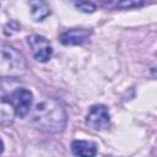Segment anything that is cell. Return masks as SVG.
<instances>
[{"label": "cell", "instance_id": "obj_12", "mask_svg": "<svg viewBox=\"0 0 157 157\" xmlns=\"http://www.w3.org/2000/svg\"><path fill=\"white\" fill-rule=\"evenodd\" d=\"M2 151H4V142H2V140L0 139V155L2 153Z\"/></svg>", "mask_w": 157, "mask_h": 157}, {"label": "cell", "instance_id": "obj_11", "mask_svg": "<svg viewBox=\"0 0 157 157\" xmlns=\"http://www.w3.org/2000/svg\"><path fill=\"white\" fill-rule=\"evenodd\" d=\"M144 1H120L117 4L118 7H124V9H130V7H136V6H141L144 5Z\"/></svg>", "mask_w": 157, "mask_h": 157}, {"label": "cell", "instance_id": "obj_2", "mask_svg": "<svg viewBox=\"0 0 157 157\" xmlns=\"http://www.w3.org/2000/svg\"><path fill=\"white\" fill-rule=\"evenodd\" d=\"M27 63L25 56L13 47L0 43V77L16 78L25 75Z\"/></svg>", "mask_w": 157, "mask_h": 157}, {"label": "cell", "instance_id": "obj_6", "mask_svg": "<svg viewBox=\"0 0 157 157\" xmlns=\"http://www.w3.org/2000/svg\"><path fill=\"white\" fill-rule=\"evenodd\" d=\"M91 32L86 28H71L60 36V42L64 45H78L88 39Z\"/></svg>", "mask_w": 157, "mask_h": 157}, {"label": "cell", "instance_id": "obj_4", "mask_svg": "<svg viewBox=\"0 0 157 157\" xmlns=\"http://www.w3.org/2000/svg\"><path fill=\"white\" fill-rule=\"evenodd\" d=\"M27 43L37 61L45 63L52 58L53 48L45 37L39 36V34H31L27 37Z\"/></svg>", "mask_w": 157, "mask_h": 157}, {"label": "cell", "instance_id": "obj_5", "mask_svg": "<svg viewBox=\"0 0 157 157\" xmlns=\"http://www.w3.org/2000/svg\"><path fill=\"white\" fill-rule=\"evenodd\" d=\"M10 102L13 107L15 114L20 118L26 117L32 109L33 94L26 88H17L10 94Z\"/></svg>", "mask_w": 157, "mask_h": 157}, {"label": "cell", "instance_id": "obj_8", "mask_svg": "<svg viewBox=\"0 0 157 157\" xmlns=\"http://www.w3.org/2000/svg\"><path fill=\"white\" fill-rule=\"evenodd\" d=\"M71 151L76 157H94L98 151V146L93 141L75 140L71 144Z\"/></svg>", "mask_w": 157, "mask_h": 157}, {"label": "cell", "instance_id": "obj_10", "mask_svg": "<svg viewBox=\"0 0 157 157\" xmlns=\"http://www.w3.org/2000/svg\"><path fill=\"white\" fill-rule=\"evenodd\" d=\"M75 6L83 12H93L96 10V6L92 2H76Z\"/></svg>", "mask_w": 157, "mask_h": 157}, {"label": "cell", "instance_id": "obj_9", "mask_svg": "<svg viewBox=\"0 0 157 157\" xmlns=\"http://www.w3.org/2000/svg\"><path fill=\"white\" fill-rule=\"evenodd\" d=\"M31 16L34 21H42L50 15V7L45 1H31Z\"/></svg>", "mask_w": 157, "mask_h": 157}, {"label": "cell", "instance_id": "obj_3", "mask_svg": "<svg viewBox=\"0 0 157 157\" xmlns=\"http://www.w3.org/2000/svg\"><path fill=\"white\" fill-rule=\"evenodd\" d=\"M86 124L97 131L107 129L110 124V114L108 108L103 104L92 105L86 115Z\"/></svg>", "mask_w": 157, "mask_h": 157}, {"label": "cell", "instance_id": "obj_1", "mask_svg": "<svg viewBox=\"0 0 157 157\" xmlns=\"http://www.w3.org/2000/svg\"><path fill=\"white\" fill-rule=\"evenodd\" d=\"M66 120L65 108L54 98H45L29 110L31 124L47 132L63 131L66 126Z\"/></svg>", "mask_w": 157, "mask_h": 157}, {"label": "cell", "instance_id": "obj_7", "mask_svg": "<svg viewBox=\"0 0 157 157\" xmlns=\"http://www.w3.org/2000/svg\"><path fill=\"white\" fill-rule=\"evenodd\" d=\"M15 115L16 114L9 96L2 90H0V125H11L13 123Z\"/></svg>", "mask_w": 157, "mask_h": 157}]
</instances>
